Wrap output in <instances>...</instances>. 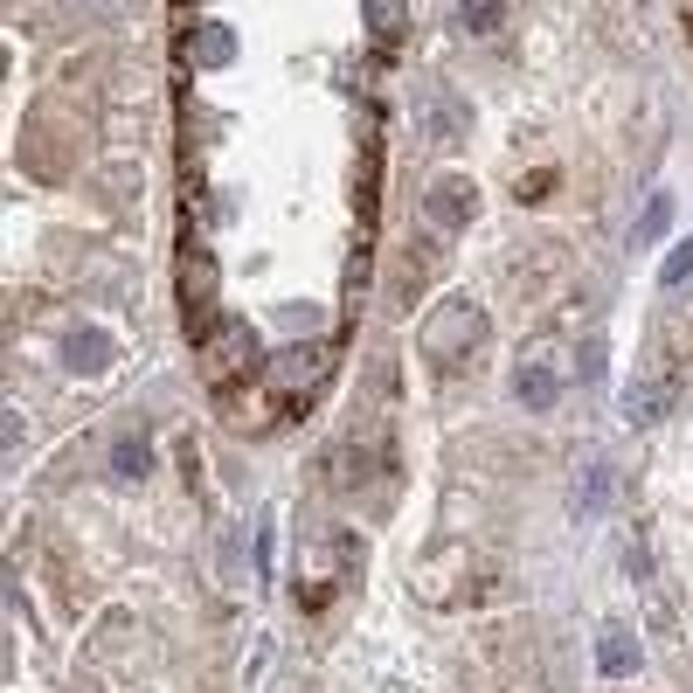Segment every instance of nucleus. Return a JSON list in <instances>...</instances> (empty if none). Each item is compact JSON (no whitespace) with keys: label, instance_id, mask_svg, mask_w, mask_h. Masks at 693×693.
Segmentation results:
<instances>
[{"label":"nucleus","instance_id":"15","mask_svg":"<svg viewBox=\"0 0 693 693\" xmlns=\"http://www.w3.org/2000/svg\"><path fill=\"white\" fill-rule=\"evenodd\" d=\"M118 472H125V479H139V472H146V444H139V438H125V451H118Z\"/></svg>","mask_w":693,"mask_h":693},{"label":"nucleus","instance_id":"9","mask_svg":"<svg viewBox=\"0 0 693 693\" xmlns=\"http://www.w3.org/2000/svg\"><path fill=\"white\" fill-rule=\"evenodd\" d=\"M229 56H237V35H229V29H195V63H229Z\"/></svg>","mask_w":693,"mask_h":693},{"label":"nucleus","instance_id":"5","mask_svg":"<svg viewBox=\"0 0 693 693\" xmlns=\"http://www.w3.org/2000/svg\"><path fill=\"white\" fill-rule=\"evenodd\" d=\"M423 209L438 216L444 229H458V222H472V188H465V181H458V174H451V181H438V188L423 195Z\"/></svg>","mask_w":693,"mask_h":693},{"label":"nucleus","instance_id":"8","mask_svg":"<svg viewBox=\"0 0 693 693\" xmlns=\"http://www.w3.org/2000/svg\"><path fill=\"white\" fill-rule=\"evenodd\" d=\"M659 409H665V389H659V375H645V381L624 396V417H631V423H659Z\"/></svg>","mask_w":693,"mask_h":693},{"label":"nucleus","instance_id":"14","mask_svg":"<svg viewBox=\"0 0 693 693\" xmlns=\"http://www.w3.org/2000/svg\"><path fill=\"white\" fill-rule=\"evenodd\" d=\"M686 277H693V237H686L673 256H665V285H686Z\"/></svg>","mask_w":693,"mask_h":693},{"label":"nucleus","instance_id":"6","mask_svg":"<svg viewBox=\"0 0 693 693\" xmlns=\"http://www.w3.org/2000/svg\"><path fill=\"white\" fill-rule=\"evenodd\" d=\"M597 665L603 673H638V638L624 624H603L597 631Z\"/></svg>","mask_w":693,"mask_h":693},{"label":"nucleus","instance_id":"7","mask_svg":"<svg viewBox=\"0 0 693 693\" xmlns=\"http://www.w3.org/2000/svg\"><path fill=\"white\" fill-rule=\"evenodd\" d=\"M513 389H521V402H527V409H548V402L561 396V375H555L548 361H527V368H521V381H513Z\"/></svg>","mask_w":693,"mask_h":693},{"label":"nucleus","instance_id":"3","mask_svg":"<svg viewBox=\"0 0 693 693\" xmlns=\"http://www.w3.org/2000/svg\"><path fill=\"white\" fill-rule=\"evenodd\" d=\"M250 361H256V340L243 326H222V340L209 347V368H216V381H237V375H250Z\"/></svg>","mask_w":693,"mask_h":693},{"label":"nucleus","instance_id":"4","mask_svg":"<svg viewBox=\"0 0 693 693\" xmlns=\"http://www.w3.org/2000/svg\"><path fill=\"white\" fill-rule=\"evenodd\" d=\"M63 361H70L76 375H97V368L112 361V340H105V333H97V326H76L70 340H63Z\"/></svg>","mask_w":693,"mask_h":693},{"label":"nucleus","instance_id":"10","mask_svg":"<svg viewBox=\"0 0 693 693\" xmlns=\"http://www.w3.org/2000/svg\"><path fill=\"white\" fill-rule=\"evenodd\" d=\"M402 14H409L402 0H368V29H375L381 42H396V35H402Z\"/></svg>","mask_w":693,"mask_h":693},{"label":"nucleus","instance_id":"11","mask_svg":"<svg viewBox=\"0 0 693 693\" xmlns=\"http://www.w3.org/2000/svg\"><path fill=\"white\" fill-rule=\"evenodd\" d=\"M458 21H465L472 35H493L500 29V0H458Z\"/></svg>","mask_w":693,"mask_h":693},{"label":"nucleus","instance_id":"13","mask_svg":"<svg viewBox=\"0 0 693 693\" xmlns=\"http://www.w3.org/2000/svg\"><path fill=\"white\" fill-rule=\"evenodd\" d=\"M665 216H673V201H665V195H652V201H645V222H638V243H652L659 229H665Z\"/></svg>","mask_w":693,"mask_h":693},{"label":"nucleus","instance_id":"12","mask_svg":"<svg viewBox=\"0 0 693 693\" xmlns=\"http://www.w3.org/2000/svg\"><path fill=\"white\" fill-rule=\"evenodd\" d=\"M603 493H610V465H589V472H582V513H597Z\"/></svg>","mask_w":693,"mask_h":693},{"label":"nucleus","instance_id":"1","mask_svg":"<svg viewBox=\"0 0 693 693\" xmlns=\"http://www.w3.org/2000/svg\"><path fill=\"white\" fill-rule=\"evenodd\" d=\"M479 333H485V313L472 298H444L438 313L423 319V354L430 361H465V354L479 347Z\"/></svg>","mask_w":693,"mask_h":693},{"label":"nucleus","instance_id":"2","mask_svg":"<svg viewBox=\"0 0 693 693\" xmlns=\"http://www.w3.org/2000/svg\"><path fill=\"white\" fill-rule=\"evenodd\" d=\"M326 368H333V347H326V340L285 347V354L271 361V389H285V396H313L319 381H326Z\"/></svg>","mask_w":693,"mask_h":693}]
</instances>
